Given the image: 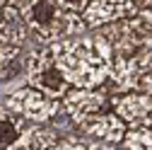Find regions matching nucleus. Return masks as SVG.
<instances>
[{
  "label": "nucleus",
  "mask_w": 152,
  "mask_h": 150,
  "mask_svg": "<svg viewBox=\"0 0 152 150\" xmlns=\"http://www.w3.org/2000/svg\"><path fill=\"white\" fill-rule=\"evenodd\" d=\"M53 56L70 87H102L111 70V46L102 34L63 36L51 41Z\"/></svg>",
  "instance_id": "f257e3e1"
},
{
  "label": "nucleus",
  "mask_w": 152,
  "mask_h": 150,
  "mask_svg": "<svg viewBox=\"0 0 152 150\" xmlns=\"http://www.w3.org/2000/svg\"><path fill=\"white\" fill-rule=\"evenodd\" d=\"M27 80L31 87L41 90L44 95L53 97V99H61L65 92H68V82L63 78V73L56 63V56H53V46H41V49H34L27 56Z\"/></svg>",
  "instance_id": "7ed1b4c3"
},
{
  "label": "nucleus",
  "mask_w": 152,
  "mask_h": 150,
  "mask_svg": "<svg viewBox=\"0 0 152 150\" xmlns=\"http://www.w3.org/2000/svg\"><path fill=\"white\" fill-rule=\"evenodd\" d=\"M27 22L17 5H5L0 12V44H15L22 46L27 39Z\"/></svg>",
  "instance_id": "1a4fd4ad"
},
{
  "label": "nucleus",
  "mask_w": 152,
  "mask_h": 150,
  "mask_svg": "<svg viewBox=\"0 0 152 150\" xmlns=\"http://www.w3.org/2000/svg\"><path fill=\"white\" fill-rule=\"evenodd\" d=\"M22 3H24V0H7V5H17V7H20Z\"/></svg>",
  "instance_id": "f3484780"
},
{
  "label": "nucleus",
  "mask_w": 152,
  "mask_h": 150,
  "mask_svg": "<svg viewBox=\"0 0 152 150\" xmlns=\"http://www.w3.org/2000/svg\"><path fill=\"white\" fill-rule=\"evenodd\" d=\"M138 17L152 29V7H138Z\"/></svg>",
  "instance_id": "2eb2a0df"
},
{
  "label": "nucleus",
  "mask_w": 152,
  "mask_h": 150,
  "mask_svg": "<svg viewBox=\"0 0 152 150\" xmlns=\"http://www.w3.org/2000/svg\"><path fill=\"white\" fill-rule=\"evenodd\" d=\"M61 99H63L61 109L75 124L87 119V116H92V114H97V111H102L106 107V102H109L106 92L99 90V87H75V90L68 87V92Z\"/></svg>",
  "instance_id": "423d86ee"
},
{
  "label": "nucleus",
  "mask_w": 152,
  "mask_h": 150,
  "mask_svg": "<svg viewBox=\"0 0 152 150\" xmlns=\"http://www.w3.org/2000/svg\"><path fill=\"white\" fill-rule=\"evenodd\" d=\"M111 109L123 119L126 126H152V97L147 92H118L111 99Z\"/></svg>",
  "instance_id": "0eeeda50"
},
{
  "label": "nucleus",
  "mask_w": 152,
  "mask_h": 150,
  "mask_svg": "<svg viewBox=\"0 0 152 150\" xmlns=\"http://www.w3.org/2000/svg\"><path fill=\"white\" fill-rule=\"evenodd\" d=\"M58 145V133L48 126H27L22 138L15 148H56Z\"/></svg>",
  "instance_id": "f8f14e48"
},
{
  "label": "nucleus",
  "mask_w": 152,
  "mask_h": 150,
  "mask_svg": "<svg viewBox=\"0 0 152 150\" xmlns=\"http://www.w3.org/2000/svg\"><path fill=\"white\" fill-rule=\"evenodd\" d=\"M27 61L22 58V49L15 44H0V80H12L22 75Z\"/></svg>",
  "instance_id": "9b49d317"
},
{
  "label": "nucleus",
  "mask_w": 152,
  "mask_h": 150,
  "mask_svg": "<svg viewBox=\"0 0 152 150\" xmlns=\"http://www.w3.org/2000/svg\"><path fill=\"white\" fill-rule=\"evenodd\" d=\"M133 15H138V5L133 0H89L82 10V20L87 27H102Z\"/></svg>",
  "instance_id": "6e6552de"
},
{
  "label": "nucleus",
  "mask_w": 152,
  "mask_h": 150,
  "mask_svg": "<svg viewBox=\"0 0 152 150\" xmlns=\"http://www.w3.org/2000/svg\"><path fill=\"white\" fill-rule=\"evenodd\" d=\"M58 3L65 5V7H70V10H75V12H82V10L87 7L89 0H58Z\"/></svg>",
  "instance_id": "4468645a"
},
{
  "label": "nucleus",
  "mask_w": 152,
  "mask_h": 150,
  "mask_svg": "<svg viewBox=\"0 0 152 150\" xmlns=\"http://www.w3.org/2000/svg\"><path fill=\"white\" fill-rule=\"evenodd\" d=\"M27 131V119L0 104V148H15Z\"/></svg>",
  "instance_id": "9d476101"
},
{
  "label": "nucleus",
  "mask_w": 152,
  "mask_h": 150,
  "mask_svg": "<svg viewBox=\"0 0 152 150\" xmlns=\"http://www.w3.org/2000/svg\"><path fill=\"white\" fill-rule=\"evenodd\" d=\"M121 148H128V150H135V148H142V150H150L152 148V126H133L130 131H126L121 143Z\"/></svg>",
  "instance_id": "ddd939ff"
},
{
  "label": "nucleus",
  "mask_w": 152,
  "mask_h": 150,
  "mask_svg": "<svg viewBox=\"0 0 152 150\" xmlns=\"http://www.w3.org/2000/svg\"><path fill=\"white\" fill-rule=\"evenodd\" d=\"M3 7H5V0H0V12H3Z\"/></svg>",
  "instance_id": "a211bd4d"
},
{
  "label": "nucleus",
  "mask_w": 152,
  "mask_h": 150,
  "mask_svg": "<svg viewBox=\"0 0 152 150\" xmlns=\"http://www.w3.org/2000/svg\"><path fill=\"white\" fill-rule=\"evenodd\" d=\"M5 107L12 109L15 114H20L22 119L36 121V124L51 121V119L61 111V102H58V99L44 95L41 90H36V87H31V85L10 92V95L5 97Z\"/></svg>",
  "instance_id": "20e7f679"
},
{
  "label": "nucleus",
  "mask_w": 152,
  "mask_h": 150,
  "mask_svg": "<svg viewBox=\"0 0 152 150\" xmlns=\"http://www.w3.org/2000/svg\"><path fill=\"white\" fill-rule=\"evenodd\" d=\"M27 27L44 41H56L63 36L85 34L87 24L82 20V12H75L58 0H24L20 5Z\"/></svg>",
  "instance_id": "f03ea898"
},
{
  "label": "nucleus",
  "mask_w": 152,
  "mask_h": 150,
  "mask_svg": "<svg viewBox=\"0 0 152 150\" xmlns=\"http://www.w3.org/2000/svg\"><path fill=\"white\" fill-rule=\"evenodd\" d=\"M138 7H152V0H133Z\"/></svg>",
  "instance_id": "dca6fc26"
},
{
  "label": "nucleus",
  "mask_w": 152,
  "mask_h": 150,
  "mask_svg": "<svg viewBox=\"0 0 152 150\" xmlns=\"http://www.w3.org/2000/svg\"><path fill=\"white\" fill-rule=\"evenodd\" d=\"M80 131L92 138L94 143H97L99 148H113V145H118L123 133H126V124L123 119L116 114V111H97V114H92L82 121H77Z\"/></svg>",
  "instance_id": "39448f33"
}]
</instances>
